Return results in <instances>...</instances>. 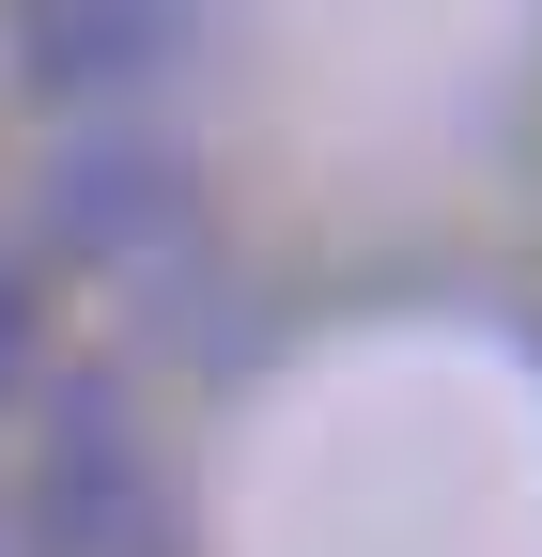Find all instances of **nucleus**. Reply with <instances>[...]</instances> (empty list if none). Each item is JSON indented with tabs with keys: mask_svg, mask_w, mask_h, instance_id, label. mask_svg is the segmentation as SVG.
Returning a JSON list of instances; mask_svg holds the SVG:
<instances>
[{
	"mask_svg": "<svg viewBox=\"0 0 542 557\" xmlns=\"http://www.w3.org/2000/svg\"><path fill=\"white\" fill-rule=\"evenodd\" d=\"M47 542L62 557L124 542V403L109 387H62V418H47Z\"/></svg>",
	"mask_w": 542,
	"mask_h": 557,
	"instance_id": "nucleus-1",
	"label": "nucleus"
},
{
	"mask_svg": "<svg viewBox=\"0 0 542 557\" xmlns=\"http://www.w3.org/2000/svg\"><path fill=\"white\" fill-rule=\"evenodd\" d=\"M156 32H171V0H32V94H109L124 62H156Z\"/></svg>",
	"mask_w": 542,
	"mask_h": 557,
	"instance_id": "nucleus-2",
	"label": "nucleus"
},
{
	"mask_svg": "<svg viewBox=\"0 0 542 557\" xmlns=\"http://www.w3.org/2000/svg\"><path fill=\"white\" fill-rule=\"evenodd\" d=\"M109 233H140V156H124V139H94V156L62 171V248H109Z\"/></svg>",
	"mask_w": 542,
	"mask_h": 557,
	"instance_id": "nucleus-3",
	"label": "nucleus"
},
{
	"mask_svg": "<svg viewBox=\"0 0 542 557\" xmlns=\"http://www.w3.org/2000/svg\"><path fill=\"white\" fill-rule=\"evenodd\" d=\"M16 372H32V278L0 263V403H16Z\"/></svg>",
	"mask_w": 542,
	"mask_h": 557,
	"instance_id": "nucleus-4",
	"label": "nucleus"
}]
</instances>
